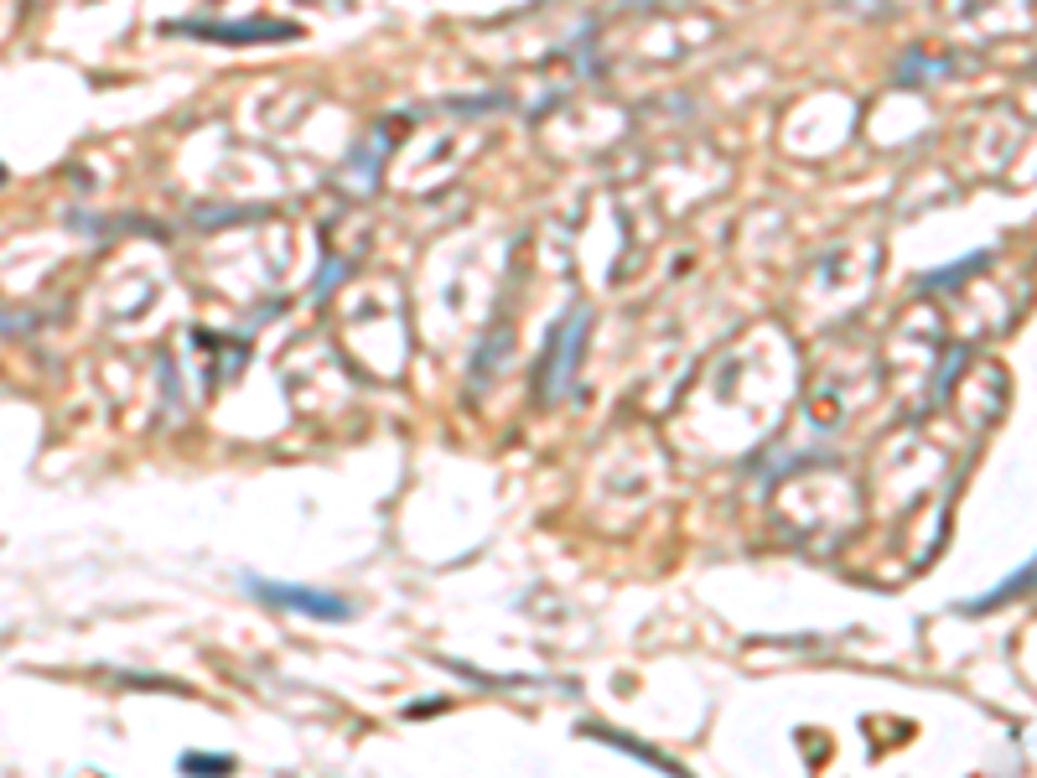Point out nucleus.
Masks as SVG:
<instances>
[{
    "mask_svg": "<svg viewBox=\"0 0 1037 778\" xmlns=\"http://www.w3.org/2000/svg\"><path fill=\"white\" fill-rule=\"evenodd\" d=\"M597 742H613V748H623V753H633V757H643V763H654V768H664V774H675V763L669 757H660L654 748H643V742H628V737H617L613 727H587Z\"/></svg>",
    "mask_w": 1037,
    "mask_h": 778,
    "instance_id": "4",
    "label": "nucleus"
},
{
    "mask_svg": "<svg viewBox=\"0 0 1037 778\" xmlns=\"http://www.w3.org/2000/svg\"><path fill=\"white\" fill-rule=\"evenodd\" d=\"M981 265H986V255H965V259H960V265H944V270H929V281H923V285H929V291H939V285H955V281H960V276H965V270H981Z\"/></svg>",
    "mask_w": 1037,
    "mask_h": 778,
    "instance_id": "5",
    "label": "nucleus"
},
{
    "mask_svg": "<svg viewBox=\"0 0 1037 778\" xmlns=\"http://www.w3.org/2000/svg\"><path fill=\"white\" fill-rule=\"evenodd\" d=\"M587 332H591L587 307L566 311V317L555 322L550 343H545V358H540V400H555L571 379H576V364H581V348H587Z\"/></svg>",
    "mask_w": 1037,
    "mask_h": 778,
    "instance_id": "1",
    "label": "nucleus"
},
{
    "mask_svg": "<svg viewBox=\"0 0 1037 778\" xmlns=\"http://www.w3.org/2000/svg\"><path fill=\"white\" fill-rule=\"evenodd\" d=\"M177 31L208 37V42H270V37H296V26H285V22H234V26L188 22V26H177Z\"/></svg>",
    "mask_w": 1037,
    "mask_h": 778,
    "instance_id": "3",
    "label": "nucleus"
},
{
    "mask_svg": "<svg viewBox=\"0 0 1037 778\" xmlns=\"http://www.w3.org/2000/svg\"><path fill=\"white\" fill-rule=\"evenodd\" d=\"M0 182H5V166H0Z\"/></svg>",
    "mask_w": 1037,
    "mask_h": 778,
    "instance_id": "8",
    "label": "nucleus"
},
{
    "mask_svg": "<svg viewBox=\"0 0 1037 778\" xmlns=\"http://www.w3.org/2000/svg\"><path fill=\"white\" fill-rule=\"evenodd\" d=\"M244 587L255 591L265 608H285V613H302V617H322V623H348L354 608L332 591H317V587H296V582H265V576H244Z\"/></svg>",
    "mask_w": 1037,
    "mask_h": 778,
    "instance_id": "2",
    "label": "nucleus"
},
{
    "mask_svg": "<svg viewBox=\"0 0 1037 778\" xmlns=\"http://www.w3.org/2000/svg\"><path fill=\"white\" fill-rule=\"evenodd\" d=\"M26 317H11V311H0V332H22Z\"/></svg>",
    "mask_w": 1037,
    "mask_h": 778,
    "instance_id": "7",
    "label": "nucleus"
},
{
    "mask_svg": "<svg viewBox=\"0 0 1037 778\" xmlns=\"http://www.w3.org/2000/svg\"><path fill=\"white\" fill-rule=\"evenodd\" d=\"M177 763H182V774H229L234 768L223 753H182Z\"/></svg>",
    "mask_w": 1037,
    "mask_h": 778,
    "instance_id": "6",
    "label": "nucleus"
}]
</instances>
